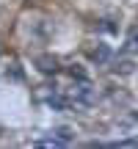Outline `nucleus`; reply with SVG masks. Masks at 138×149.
I'll list each match as a JSON object with an SVG mask.
<instances>
[{
  "instance_id": "obj_1",
  "label": "nucleus",
  "mask_w": 138,
  "mask_h": 149,
  "mask_svg": "<svg viewBox=\"0 0 138 149\" xmlns=\"http://www.w3.org/2000/svg\"><path fill=\"white\" fill-rule=\"evenodd\" d=\"M36 66H39V72H44V74H55L58 72V58H53V55H39Z\"/></svg>"
},
{
  "instance_id": "obj_2",
  "label": "nucleus",
  "mask_w": 138,
  "mask_h": 149,
  "mask_svg": "<svg viewBox=\"0 0 138 149\" xmlns=\"http://www.w3.org/2000/svg\"><path fill=\"white\" fill-rule=\"evenodd\" d=\"M33 146H47V149H61V146H69L66 141H61L58 135H50V138H36Z\"/></svg>"
},
{
  "instance_id": "obj_3",
  "label": "nucleus",
  "mask_w": 138,
  "mask_h": 149,
  "mask_svg": "<svg viewBox=\"0 0 138 149\" xmlns=\"http://www.w3.org/2000/svg\"><path fill=\"white\" fill-rule=\"evenodd\" d=\"M124 53H130V55H133V53H138V28H133V31H130V36H127V42H124Z\"/></svg>"
},
{
  "instance_id": "obj_4",
  "label": "nucleus",
  "mask_w": 138,
  "mask_h": 149,
  "mask_svg": "<svg viewBox=\"0 0 138 149\" xmlns=\"http://www.w3.org/2000/svg\"><path fill=\"white\" fill-rule=\"evenodd\" d=\"M91 58H94L97 64H108V61H111V50H108L105 44H100V47L91 53Z\"/></svg>"
},
{
  "instance_id": "obj_5",
  "label": "nucleus",
  "mask_w": 138,
  "mask_h": 149,
  "mask_svg": "<svg viewBox=\"0 0 138 149\" xmlns=\"http://www.w3.org/2000/svg\"><path fill=\"white\" fill-rule=\"evenodd\" d=\"M53 135H58L61 141H66V144H72V130H69V127H55V130H53Z\"/></svg>"
},
{
  "instance_id": "obj_6",
  "label": "nucleus",
  "mask_w": 138,
  "mask_h": 149,
  "mask_svg": "<svg viewBox=\"0 0 138 149\" xmlns=\"http://www.w3.org/2000/svg\"><path fill=\"white\" fill-rule=\"evenodd\" d=\"M113 72H122V74H130V72H133V61H119V64L113 66Z\"/></svg>"
},
{
  "instance_id": "obj_7",
  "label": "nucleus",
  "mask_w": 138,
  "mask_h": 149,
  "mask_svg": "<svg viewBox=\"0 0 138 149\" xmlns=\"http://www.w3.org/2000/svg\"><path fill=\"white\" fill-rule=\"evenodd\" d=\"M130 119H133V122H135V124H138V113H133V116H130Z\"/></svg>"
}]
</instances>
